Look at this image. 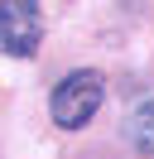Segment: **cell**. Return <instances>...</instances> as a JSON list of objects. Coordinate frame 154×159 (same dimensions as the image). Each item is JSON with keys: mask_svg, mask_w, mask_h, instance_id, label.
Returning <instances> with one entry per match:
<instances>
[{"mask_svg": "<svg viewBox=\"0 0 154 159\" xmlns=\"http://www.w3.org/2000/svg\"><path fill=\"white\" fill-rule=\"evenodd\" d=\"M38 39H43L38 0H0V53L29 58L38 53Z\"/></svg>", "mask_w": 154, "mask_h": 159, "instance_id": "cell-2", "label": "cell"}, {"mask_svg": "<svg viewBox=\"0 0 154 159\" xmlns=\"http://www.w3.org/2000/svg\"><path fill=\"white\" fill-rule=\"evenodd\" d=\"M101 97H106L101 72H92V68L67 72V77L53 87V101H48V111H53V125H63V130H82L87 120L96 116Z\"/></svg>", "mask_w": 154, "mask_h": 159, "instance_id": "cell-1", "label": "cell"}, {"mask_svg": "<svg viewBox=\"0 0 154 159\" xmlns=\"http://www.w3.org/2000/svg\"><path fill=\"white\" fill-rule=\"evenodd\" d=\"M130 145L140 149V154H154V97L135 106V116H130Z\"/></svg>", "mask_w": 154, "mask_h": 159, "instance_id": "cell-3", "label": "cell"}]
</instances>
